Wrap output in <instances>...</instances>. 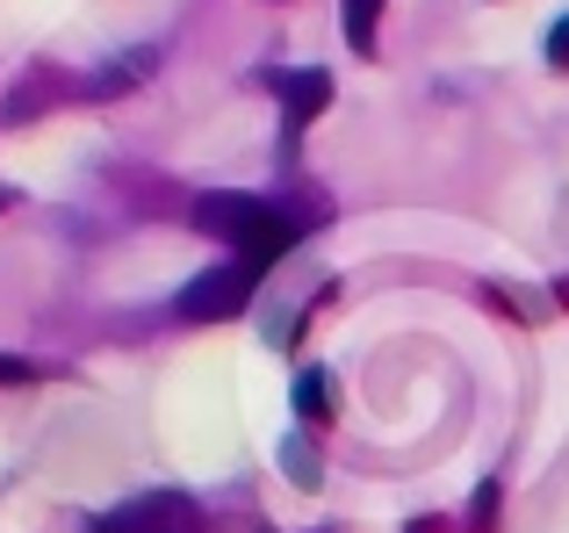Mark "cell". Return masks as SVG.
Here are the masks:
<instances>
[{
  "mask_svg": "<svg viewBox=\"0 0 569 533\" xmlns=\"http://www.w3.org/2000/svg\"><path fill=\"white\" fill-rule=\"evenodd\" d=\"M194 224H202V231H223L231 245H246L252 266H274L296 245V224H289V217L267 210V202H252V195H202V202H194Z\"/></svg>",
  "mask_w": 569,
  "mask_h": 533,
  "instance_id": "obj_1",
  "label": "cell"
},
{
  "mask_svg": "<svg viewBox=\"0 0 569 533\" xmlns=\"http://www.w3.org/2000/svg\"><path fill=\"white\" fill-rule=\"evenodd\" d=\"M252 281H260V266H209V274H194L188 281V289H181V318H231V310L238 303H246V295H252Z\"/></svg>",
  "mask_w": 569,
  "mask_h": 533,
  "instance_id": "obj_2",
  "label": "cell"
},
{
  "mask_svg": "<svg viewBox=\"0 0 569 533\" xmlns=\"http://www.w3.org/2000/svg\"><path fill=\"white\" fill-rule=\"evenodd\" d=\"M101 533H194V505L173 497V491H152V497H138V505L109 512Z\"/></svg>",
  "mask_w": 569,
  "mask_h": 533,
  "instance_id": "obj_3",
  "label": "cell"
},
{
  "mask_svg": "<svg viewBox=\"0 0 569 533\" xmlns=\"http://www.w3.org/2000/svg\"><path fill=\"white\" fill-rule=\"evenodd\" d=\"M325 101H332V80H325L318 66H303L296 80H281V115H289V130H303L310 115H325Z\"/></svg>",
  "mask_w": 569,
  "mask_h": 533,
  "instance_id": "obj_4",
  "label": "cell"
},
{
  "mask_svg": "<svg viewBox=\"0 0 569 533\" xmlns=\"http://www.w3.org/2000/svg\"><path fill=\"white\" fill-rule=\"evenodd\" d=\"M339 14H347V43H353V51H376L382 0H339Z\"/></svg>",
  "mask_w": 569,
  "mask_h": 533,
  "instance_id": "obj_5",
  "label": "cell"
},
{
  "mask_svg": "<svg viewBox=\"0 0 569 533\" xmlns=\"http://www.w3.org/2000/svg\"><path fill=\"white\" fill-rule=\"evenodd\" d=\"M296 404H303V419H325V411H332V382H325L318 368H310V375L296 382Z\"/></svg>",
  "mask_w": 569,
  "mask_h": 533,
  "instance_id": "obj_6",
  "label": "cell"
},
{
  "mask_svg": "<svg viewBox=\"0 0 569 533\" xmlns=\"http://www.w3.org/2000/svg\"><path fill=\"white\" fill-rule=\"evenodd\" d=\"M548 58H556V66H569V14L556 22V37H548Z\"/></svg>",
  "mask_w": 569,
  "mask_h": 533,
  "instance_id": "obj_7",
  "label": "cell"
},
{
  "mask_svg": "<svg viewBox=\"0 0 569 533\" xmlns=\"http://www.w3.org/2000/svg\"><path fill=\"white\" fill-rule=\"evenodd\" d=\"M29 375H37L29 361H14V353H0V382H29Z\"/></svg>",
  "mask_w": 569,
  "mask_h": 533,
  "instance_id": "obj_8",
  "label": "cell"
}]
</instances>
